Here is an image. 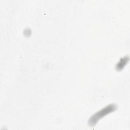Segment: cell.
I'll return each mask as SVG.
<instances>
[{
  "label": "cell",
  "instance_id": "obj_1",
  "mask_svg": "<svg viewBox=\"0 0 130 130\" xmlns=\"http://www.w3.org/2000/svg\"><path fill=\"white\" fill-rule=\"evenodd\" d=\"M116 109V106L114 104L108 105L103 109H101L93 115H92L88 120V124L91 126H93L102 118L108 114L114 111Z\"/></svg>",
  "mask_w": 130,
  "mask_h": 130
},
{
  "label": "cell",
  "instance_id": "obj_2",
  "mask_svg": "<svg viewBox=\"0 0 130 130\" xmlns=\"http://www.w3.org/2000/svg\"><path fill=\"white\" fill-rule=\"evenodd\" d=\"M129 60V57L128 56H124L121 58L117 62L116 66V69L117 70H121L124 68L125 65L127 64Z\"/></svg>",
  "mask_w": 130,
  "mask_h": 130
}]
</instances>
